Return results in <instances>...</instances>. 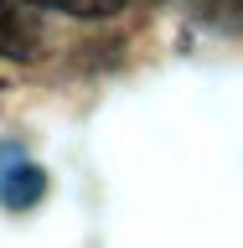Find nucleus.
Returning a JSON list of instances; mask_svg holds the SVG:
<instances>
[{
	"label": "nucleus",
	"instance_id": "obj_2",
	"mask_svg": "<svg viewBox=\"0 0 243 248\" xmlns=\"http://www.w3.org/2000/svg\"><path fill=\"white\" fill-rule=\"evenodd\" d=\"M36 46H42V26L26 11V0H0V57L26 62L36 57Z\"/></svg>",
	"mask_w": 243,
	"mask_h": 248
},
{
	"label": "nucleus",
	"instance_id": "obj_3",
	"mask_svg": "<svg viewBox=\"0 0 243 248\" xmlns=\"http://www.w3.org/2000/svg\"><path fill=\"white\" fill-rule=\"evenodd\" d=\"M26 5H47L62 16H83V21H104V16L124 11V0H26Z\"/></svg>",
	"mask_w": 243,
	"mask_h": 248
},
{
	"label": "nucleus",
	"instance_id": "obj_1",
	"mask_svg": "<svg viewBox=\"0 0 243 248\" xmlns=\"http://www.w3.org/2000/svg\"><path fill=\"white\" fill-rule=\"evenodd\" d=\"M42 191H47L42 166H31L16 145H0V202L21 212V207H36V202H42Z\"/></svg>",
	"mask_w": 243,
	"mask_h": 248
},
{
	"label": "nucleus",
	"instance_id": "obj_4",
	"mask_svg": "<svg viewBox=\"0 0 243 248\" xmlns=\"http://www.w3.org/2000/svg\"><path fill=\"white\" fill-rule=\"evenodd\" d=\"M197 16L217 31H243V0H197Z\"/></svg>",
	"mask_w": 243,
	"mask_h": 248
}]
</instances>
